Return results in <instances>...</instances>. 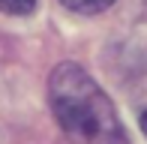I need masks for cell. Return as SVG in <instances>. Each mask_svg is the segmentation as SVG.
<instances>
[{"mask_svg": "<svg viewBox=\"0 0 147 144\" xmlns=\"http://www.w3.org/2000/svg\"><path fill=\"white\" fill-rule=\"evenodd\" d=\"M60 3H63L66 9H72V12H84V15H93V12L108 9L114 0H60Z\"/></svg>", "mask_w": 147, "mask_h": 144, "instance_id": "cell-2", "label": "cell"}, {"mask_svg": "<svg viewBox=\"0 0 147 144\" xmlns=\"http://www.w3.org/2000/svg\"><path fill=\"white\" fill-rule=\"evenodd\" d=\"M54 117L78 144H129L111 99L75 63H63L48 81Z\"/></svg>", "mask_w": 147, "mask_h": 144, "instance_id": "cell-1", "label": "cell"}, {"mask_svg": "<svg viewBox=\"0 0 147 144\" xmlns=\"http://www.w3.org/2000/svg\"><path fill=\"white\" fill-rule=\"evenodd\" d=\"M33 6H36V0H0V12H6V15H27V12H33Z\"/></svg>", "mask_w": 147, "mask_h": 144, "instance_id": "cell-3", "label": "cell"}, {"mask_svg": "<svg viewBox=\"0 0 147 144\" xmlns=\"http://www.w3.org/2000/svg\"><path fill=\"white\" fill-rule=\"evenodd\" d=\"M141 129H144V135H147V111L141 114Z\"/></svg>", "mask_w": 147, "mask_h": 144, "instance_id": "cell-4", "label": "cell"}]
</instances>
